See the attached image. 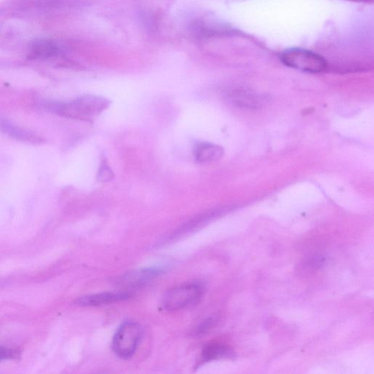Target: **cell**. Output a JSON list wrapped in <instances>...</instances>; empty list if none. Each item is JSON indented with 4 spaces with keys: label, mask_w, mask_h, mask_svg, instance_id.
Masks as SVG:
<instances>
[{
    "label": "cell",
    "mask_w": 374,
    "mask_h": 374,
    "mask_svg": "<svg viewBox=\"0 0 374 374\" xmlns=\"http://www.w3.org/2000/svg\"><path fill=\"white\" fill-rule=\"evenodd\" d=\"M110 102L97 95H86L70 104L54 103L47 104L48 109L58 115L76 119L91 120L101 115L110 106Z\"/></svg>",
    "instance_id": "6da1fadb"
},
{
    "label": "cell",
    "mask_w": 374,
    "mask_h": 374,
    "mask_svg": "<svg viewBox=\"0 0 374 374\" xmlns=\"http://www.w3.org/2000/svg\"><path fill=\"white\" fill-rule=\"evenodd\" d=\"M205 287L200 282L186 283L170 290L163 299L167 311L183 309L196 304L202 296Z\"/></svg>",
    "instance_id": "7a4b0ae2"
},
{
    "label": "cell",
    "mask_w": 374,
    "mask_h": 374,
    "mask_svg": "<svg viewBox=\"0 0 374 374\" xmlns=\"http://www.w3.org/2000/svg\"><path fill=\"white\" fill-rule=\"evenodd\" d=\"M281 60L286 66L310 73L323 71L327 62L322 56L302 49H290L283 52Z\"/></svg>",
    "instance_id": "3957f363"
},
{
    "label": "cell",
    "mask_w": 374,
    "mask_h": 374,
    "mask_svg": "<svg viewBox=\"0 0 374 374\" xmlns=\"http://www.w3.org/2000/svg\"><path fill=\"white\" fill-rule=\"evenodd\" d=\"M142 328L135 322L122 324L113 339V350L121 358H131L137 350L142 338Z\"/></svg>",
    "instance_id": "277c9868"
},
{
    "label": "cell",
    "mask_w": 374,
    "mask_h": 374,
    "mask_svg": "<svg viewBox=\"0 0 374 374\" xmlns=\"http://www.w3.org/2000/svg\"><path fill=\"white\" fill-rule=\"evenodd\" d=\"M65 54L63 45L50 39H39L33 41L29 48L28 58L30 60H47L58 58Z\"/></svg>",
    "instance_id": "5b68a950"
},
{
    "label": "cell",
    "mask_w": 374,
    "mask_h": 374,
    "mask_svg": "<svg viewBox=\"0 0 374 374\" xmlns=\"http://www.w3.org/2000/svg\"><path fill=\"white\" fill-rule=\"evenodd\" d=\"M162 274L163 269L159 268L140 269L124 276L120 284L129 289H137Z\"/></svg>",
    "instance_id": "8992f818"
},
{
    "label": "cell",
    "mask_w": 374,
    "mask_h": 374,
    "mask_svg": "<svg viewBox=\"0 0 374 374\" xmlns=\"http://www.w3.org/2000/svg\"><path fill=\"white\" fill-rule=\"evenodd\" d=\"M129 292H104L78 299L76 304L81 307H98V305L117 303L126 301L131 297Z\"/></svg>",
    "instance_id": "52a82bcc"
},
{
    "label": "cell",
    "mask_w": 374,
    "mask_h": 374,
    "mask_svg": "<svg viewBox=\"0 0 374 374\" xmlns=\"http://www.w3.org/2000/svg\"><path fill=\"white\" fill-rule=\"evenodd\" d=\"M189 30L194 36L208 38L220 35L226 29L219 23L205 19H197L190 22Z\"/></svg>",
    "instance_id": "ba28073f"
},
{
    "label": "cell",
    "mask_w": 374,
    "mask_h": 374,
    "mask_svg": "<svg viewBox=\"0 0 374 374\" xmlns=\"http://www.w3.org/2000/svg\"><path fill=\"white\" fill-rule=\"evenodd\" d=\"M224 155L221 146L208 142L198 143L194 148V156L198 163L206 164L220 160Z\"/></svg>",
    "instance_id": "9c48e42d"
},
{
    "label": "cell",
    "mask_w": 374,
    "mask_h": 374,
    "mask_svg": "<svg viewBox=\"0 0 374 374\" xmlns=\"http://www.w3.org/2000/svg\"><path fill=\"white\" fill-rule=\"evenodd\" d=\"M0 130H1L3 133L10 136V138L22 142L32 143H39L42 142V139L36 135L14 126L13 124H11L6 120L0 121Z\"/></svg>",
    "instance_id": "30bf717a"
},
{
    "label": "cell",
    "mask_w": 374,
    "mask_h": 374,
    "mask_svg": "<svg viewBox=\"0 0 374 374\" xmlns=\"http://www.w3.org/2000/svg\"><path fill=\"white\" fill-rule=\"evenodd\" d=\"M232 355L233 351L229 347L219 342H211L202 349L200 362L204 364V362L229 358Z\"/></svg>",
    "instance_id": "8fae6325"
},
{
    "label": "cell",
    "mask_w": 374,
    "mask_h": 374,
    "mask_svg": "<svg viewBox=\"0 0 374 374\" xmlns=\"http://www.w3.org/2000/svg\"><path fill=\"white\" fill-rule=\"evenodd\" d=\"M233 97L236 104L244 107L253 108L260 104L259 97L252 94H235Z\"/></svg>",
    "instance_id": "7c38bea8"
},
{
    "label": "cell",
    "mask_w": 374,
    "mask_h": 374,
    "mask_svg": "<svg viewBox=\"0 0 374 374\" xmlns=\"http://www.w3.org/2000/svg\"><path fill=\"white\" fill-rule=\"evenodd\" d=\"M115 178V174H113L111 168L108 165L106 161H102L101 165L99 169L97 179L100 183H108Z\"/></svg>",
    "instance_id": "4fadbf2b"
},
{
    "label": "cell",
    "mask_w": 374,
    "mask_h": 374,
    "mask_svg": "<svg viewBox=\"0 0 374 374\" xmlns=\"http://www.w3.org/2000/svg\"><path fill=\"white\" fill-rule=\"evenodd\" d=\"M215 323H216V319H215V317H210V318L206 320L205 321H203L200 325H198L194 332L195 334H205L214 325Z\"/></svg>",
    "instance_id": "5bb4252c"
},
{
    "label": "cell",
    "mask_w": 374,
    "mask_h": 374,
    "mask_svg": "<svg viewBox=\"0 0 374 374\" xmlns=\"http://www.w3.org/2000/svg\"><path fill=\"white\" fill-rule=\"evenodd\" d=\"M16 356V351L5 347H0V362L5 359L14 358Z\"/></svg>",
    "instance_id": "9a60e30c"
},
{
    "label": "cell",
    "mask_w": 374,
    "mask_h": 374,
    "mask_svg": "<svg viewBox=\"0 0 374 374\" xmlns=\"http://www.w3.org/2000/svg\"><path fill=\"white\" fill-rule=\"evenodd\" d=\"M349 1L362 2V1H365V0H349Z\"/></svg>",
    "instance_id": "2e32d148"
}]
</instances>
